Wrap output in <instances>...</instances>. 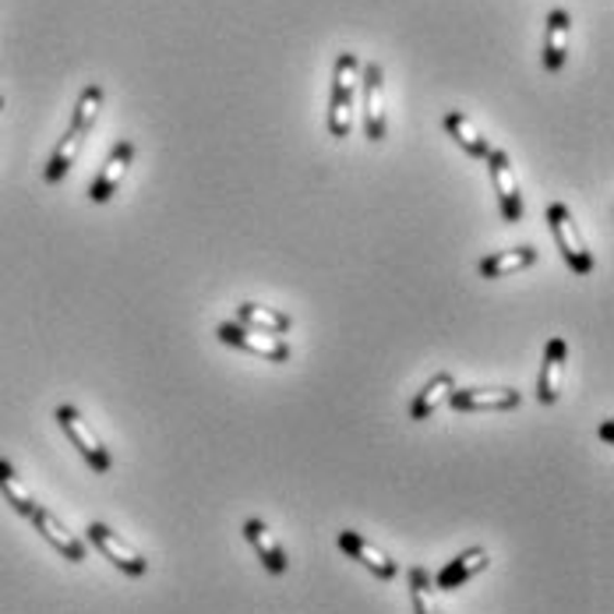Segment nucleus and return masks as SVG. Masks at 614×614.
Segmentation results:
<instances>
[{
    "label": "nucleus",
    "mask_w": 614,
    "mask_h": 614,
    "mask_svg": "<svg viewBox=\"0 0 614 614\" xmlns=\"http://www.w3.org/2000/svg\"><path fill=\"white\" fill-rule=\"evenodd\" d=\"M448 407L459 410V413H481V410H516L522 407V396L516 388H456L453 396H448Z\"/></svg>",
    "instance_id": "nucleus-8"
},
{
    "label": "nucleus",
    "mask_w": 614,
    "mask_h": 614,
    "mask_svg": "<svg viewBox=\"0 0 614 614\" xmlns=\"http://www.w3.org/2000/svg\"><path fill=\"white\" fill-rule=\"evenodd\" d=\"M537 262V248L533 244H522V248H513V251H498L491 254V258L481 262V276L484 279H505L513 273H522V268H530Z\"/></svg>",
    "instance_id": "nucleus-18"
},
{
    "label": "nucleus",
    "mask_w": 614,
    "mask_h": 614,
    "mask_svg": "<svg viewBox=\"0 0 614 614\" xmlns=\"http://www.w3.org/2000/svg\"><path fill=\"white\" fill-rule=\"evenodd\" d=\"M82 145H85V134L79 128H68L64 139L57 142V148H53L47 170H43V181H47V184H61L64 177H68V170L74 167V159H79Z\"/></svg>",
    "instance_id": "nucleus-17"
},
{
    "label": "nucleus",
    "mask_w": 614,
    "mask_h": 614,
    "mask_svg": "<svg viewBox=\"0 0 614 614\" xmlns=\"http://www.w3.org/2000/svg\"><path fill=\"white\" fill-rule=\"evenodd\" d=\"M568 33H573V19H568L565 8H554V11L547 14V39H544V68H547L551 74L565 68Z\"/></svg>",
    "instance_id": "nucleus-15"
},
{
    "label": "nucleus",
    "mask_w": 614,
    "mask_h": 614,
    "mask_svg": "<svg viewBox=\"0 0 614 614\" xmlns=\"http://www.w3.org/2000/svg\"><path fill=\"white\" fill-rule=\"evenodd\" d=\"M57 424H61L64 431H68V438L74 442V448H79V453L88 459V467H93L96 473H110V467H113V459H110V453L107 448H103V442L96 438V431L85 424V417L74 410V407H57Z\"/></svg>",
    "instance_id": "nucleus-4"
},
{
    "label": "nucleus",
    "mask_w": 614,
    "mask_h": 614,
    "mask_svg": "<svg viewBox=\"0 0 614 614\" xmlns=\"http://www.w3.org/2000/svg\"><path fill=\"white\" fill-rule=\"evenodd\" d=\"M487 167H491V184H494V194H498L505 222H519L522 219V194H519L513 159H508V153H502V148H491Z\"/></svg>",
    "instance_id": "nucleus-6"
},
{
    "label": "nucleus",
    "mask_w": 614,
    "mask_h": 614,
    "mask_svg": "<svg viewBox=\"0 0 614 614\" xmlns=\"http://www.w3.org/2000/svg\"><path fill=\"white\" fill-rule=\"evenodd\" d=\"M487 565H491V551L487 547H470V551L456 554V558L448 562L438 576H431V582H434V590H459L462 582L481 576Z\"/></svg>",
    "instance_id": "nucleus-10"
},
{
    "label": "nucleus",
    "mask_w": 614,
    "mask_h": 614,
    "mask_svg": "<svg viewBox=\"0 0 614 614\" xmlns=\"http://www.w3.org/2000/svg\"><path fill=\"white\" fill-rule=\"evenodd\" d=\"M357 85H361V57L357 53H339L336 57V74H333V99H328V134L333 139H347L353 121V99Z\"/></svg>",
    "instance_id": "nucleus-1"
},
{
    "label": "nucleus",
    "mask_w": 614,
    "mask_h": 614,
    "mask_svg": "<svg viewBox=\"0 0 614 614\" xmlns=\"http://www.w3.org/2000/svg\"><path fill=\"white\" fill-rule=\"evenodd\" d=\"M364 131L368 142L385 139V71L382 64L364 68Z\"/></svg>",
    "instance_id": "nucleus-9"
},
{
    "label": "nucleus",
    "mask_w": 614,
    "mask_h": 614,
    "mask_svg": "<svg viewBox=\"0 0 614 614\" xmlns=\"http://www.w3.org/2000/svg\"><path fill=\"white\" fill-rule=\"evenodd\" d=\"M131 159H134V142L121 139V142L113 145V153L107 156V162H103V170L96 173L93 188H88V202H93V205H107L113 194H117V188H121L124 173L131 167Z\"/></svg>",
    "instance_id": "nucleus-7"
},
{
    "label": "nucleus",
    "mask_w": 614,
    "mask_h": 614,
    "mask_svg": "<svg viewBox=\"0 0 614 614\" xmlns=\"http://www.w3.org/2000/svg\"><path fill=\"white\" fill-rule=\"evenodd\" d=\"M445 131L453 134V139L462 145V153L467 156H473V159H487V153H491V145H487V139L481 131L473 128V121L467 113H459V110H448L445 113Z\"/></svg>",
    "instance_id": "nucleus-20"
},
{
    "label": "nucleus",
    "mask_w": 614,
    "mask_h": 614,
    "mask_svg": "<svg viewBox=\"0 0 614 614\" xmlns=\"http://www.w3.org/2000/svg\"><path fill=\"white\" fill-rule=\"evenodd\" d=\"M0 110H4V96H0Z\"/></svg>",
    "instance_id": "nucleus-25"
},
{
    "label": "nucleus",
    "mask_w": 614,
    "mask_h": 614,
    "mask_svg": "<svg viewBox=\"0 0 614 614\" xmlns=\"http://www.w3.org/2000/svg\"><path fill=\"white\" fill-rule=\"evenodd\" d=\"M601 438H604V442H611V438H614V424H611V421H604V424H601Z\"/></svg>",
    "instance_id": "nucleus-24"
},
{
    "label": "nucleus",
    "mask_w": 614,
    "mask_h": 614,
    "mask_svg": "<svg viewBox=\"0 0 614 614\" xmlns=\"http://www.w3.org/2000/svg\"><path fill=\"white\" fill-rule=\"evenodd\" d=\"M339 547L347 551L353 562H361L364 568H371V573L378 576V579H396V576H399V565H396L393 558H388L385 551L374 547L371 541H364L361 533L342 530V533H339Z\"/></svg>",
    "instance_id": "nucleus-12"
},
{
    "label": "nucleus",
    "mask_w": 614,
    "mask_h": 614,
    "mask_svg": "<svg viewBox=\"0 0 614 614\" xmlns=\"http://www.w3.org/2000/svg\"><path fill=\"white\" fill-rule=\"evenodd\" d=\"M88 541L96 544V551H103V558L121 568L124 576H145L148 573L145 554L139 547H131L121 533H113L110 527H103V522H93V527H88Z\"/></svg>",
    "instance_id": "nucleus-5"
},
{
    "label": "nucleus",
    "mask_w": 614,
    "mask_h": 614,
    "mask_svg": "<svg viewBox=\"0 0 614 614\" xmlns=\"http://www.w3.org/2000/svg\"><path fill=\"white\" fill-rule=\"evenodd\" d=\"M456 393V378H453V371H442V374H434V378L417 393L413 399V407H410V421H428V417L445 407L448 396Z\"/></svg>",
    "instance_id": "nucleus-16"
},
{
    "label": "nucleus",
    "mask_w": 614,
    "mask_h": 614,
    "mask_svg": "<svg viewBox=\"0 0 614 614\" xmlns=\"http://www.w3.org/2000/svg\"><path fill=\"white\" fill-rule=\"evenodd\" d=\"M216 336L227 342V347H237L244 353H254L262 357L268 364H287L290 361V342L282 336H268V333H258V328H248L241 322H222L216 328Z\"/></svg>",
    "instance_id": "nucleus-3"
},
{
    "label": "nucleus",
    "mask_w": 614,
    "mask_h": 614,
    "mask_svg": "<svg viewBox=\"0 0 614 614\" xmlns=\"http://www.w3.org/2000/svg\"><path fill=\"white\" fill-rule=\"evenodd\" d=\"M99 107H103V88L93 82L82 88L79 103H74V113H71V128H79L82 134H88L96 128V117H99Z\"/></svg>",
    "instance_id": "nucleus-22"
},
{
    "label": "nucleus",
    "mask_w": 614,
    "mask_h": 614,
    "mask_svg": "<svg viewBox=\"0 0 614 614\" xmlns=\"http://www.w3.org/2000/svg\"><path fill=\"white\" fill-rule=\"evenodd\" d=\"M237 322L248 325V328H258V333H268V336H282L293 328V318L287 311L262 308V304H241L237 308Z\"/></svg>",
    "instance_id": "nucleus-19"
},
{
    "label": "nucleus",
    "mask_w": 614,
    "mask_h": 614,
    "mask_svg": "<svg viewBox=\"0 0 614 614\" xmlns=\"http://www.w3.org/2000/svg\"><path fill=\"white\" fill-rule=\"evenodd\" d=\"M565 357H568V342L562 336H554L544 350V364H541V378H537V399L551 407L558 402V388H562V374H565Z\"/></svg>",
    "instance_id": "nucleus-13"
},
{
    "label": "nucleus",
    "mask_w": 614,
    "mask_h": 614,
    "mask_svg": "<svg viewBox=\"0 0 614 614\" xmlns=\"http://www.w3.org/2000/svg\"><path fill=\"white\" fill-rule=\"evenodd\" d=\"M244 537L251 541V547L258 551V558H262V565L268 568V573H273V576L287 573V568H290L287 551L279 547V541L273 537V530H268L262 519H248V522H244Z\"/></svg>",
    "instance_id": "nucleus-14"
},
{
    "label": "nucleus",
    "mask_w": 614,
    "mask_h": 614,
    "mask_svg": "<svg viewBox=\"0 0 614 614\" xmlns=\"http://www.w3.org/2000/svg\"><path fill=\"white\" fill-rule=\"evenodd\" d=\"M28 519H33V522H36V530H39L43 537H47V544H53V547H57V554H64V558H68V562H74V565L85 562V544H82L79 537H74V533L64 527L61 519H57V516L50 513V508L36 505V513L28 516Z\"/></svg>",
    "instance_id": "nucleus-11"
},
{
    "label": "nucleus",
    "mask_w": 614,
    "mask_h": 614,
    "mask_svg": "<svg viewBox=\"0 0 614 614\" xmlns=\"http://www.w3.org/2000/svg\"><path fill=\"white\" fill-rule=\"evenodd\" d=\"M544 219H547V230L554 233V244H558L565 265L573 268L576 276H590L593 273V254H590L587 241H582V233L576 227V216L568 213V205H562V202L547 205Z\"/></svg>",
    "instance_id": "nucleus-2"
},
{
    "label": "nucleus",
    "mask_w": 614,
    "mask_h": 614,
    "mask_svg": "<svg viewBox=\"0 0 614 614\" xmlns=\"http://www.w3.org/2000/svg\"><path fill=\"white\" fill-rule=\"evenodd\" d=\"M410 604H413V614H438L434 607V582H431V573L428 568H410Z\"/></svg>",
    "instance_id": "nucleus-23"
},
{
    "label": "nucleus",
    "mask_w": 614,
    "mask_h": 614,
    "mask_svg": "<svg viewBox=\"0 0 614 614\" xmlns=\"http://www.w3.org/2000/svg\"><path fill=\"white\" fill-rule=\"evenodd\" d=\"M0 491H4V498L11 502V508L19 516H33L36 513V498L33 494H28V487L19 481V473L11 470V462L8 459H0Z\"/></svg>",
    "instance_id": "nucleus-21"
}]
</instances>
